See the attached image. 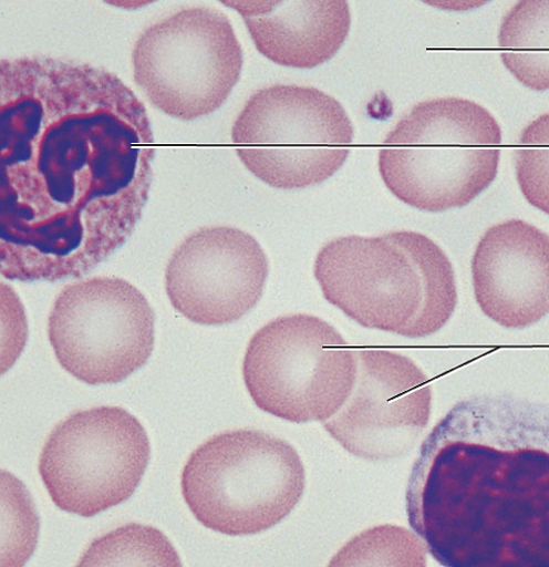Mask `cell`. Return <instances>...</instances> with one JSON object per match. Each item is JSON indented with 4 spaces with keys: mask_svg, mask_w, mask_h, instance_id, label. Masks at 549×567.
Instances as JSON below:
<instances>
[{
    "mask_svg": "<svg viewBox=\"0 0 549 567\" xmlns=\"http://www.w3.org/2000/svg\"><path fill=\"white\" fill-rule=\"evenodd\" d=\"M132 59L137 86L157 109L182 121L217 111L244 64L230 21L207 8L183 9L147 29Z\"/></svg>",
    "mask_w": 549,
    "mask_h": 567,
    "instance_id": "ba28073f",
    "label": "cell"
},
{
    "mask_svg": "<svg viewBox=\"0 0 549 567\" xmlns=\"http://www.w3.org/2000/svg\"><path fill=\"white\" fill-rule=\"evenodd\" d=\"M314 275L324 298L346 317L404 338L435 334L458 302L452 261L416 231L333 239L320 250Z\"/></svg>",
    "mask_w": 549,
    "mask_h": 567,
    "instance_id": "3957f363",
    "label": "cell"
},
{
    "mask_svg": "<svg viewBox=\"0 0 549 567\" xmlns=\"http://www.w3.org/2000/svg\"><path fill=\"white\" fill-rule=\"evenodd\" d=\"M154 133L113 73L27 56L0 63V269L81 277L118 249L149 197Z\"/></svg>",
    "mask_w": 549,
    "mask_h": 567,
    "instance_id": "6da1fadb",
    "label": "cell"
},
{
    "mask_svg": "<svg viewBox=\"0 0 549 567\" xmlns=\"http://www.w3.org/2000/svg\"><path fill=\"white\" fill-rule=\"evenodd\" d=\"M356 357L353 390L324 429L354 456L377 462L401 457L427 429L433 400L428 378L394 351L358 349Z\"/></svg>",
    "mask_w": 549,
    "mask_h": 567,
    "instance_id": "8fae6325",
    "label": "cell"
},
{
    "mask_svg": "<svg viewBox=\"0 0 549 567\" xmlns=\"http://www.w3.org/2000/svg\"><path fill=\"white\" fill-rule=\"evenodd\" d=\"M155 313L128 281L93 277L58 297L49 337L64 370L87 384H112L143 368L155 348Z\"/></svg>",
    "mask_w": 549,
    "mask_h": 567,
    "instance_id": "30bf717a",
    "label": "cell"
},
{
    "mask_svg": "<svg viewBox=\"0 0 549 567\" xmlns=\"http://www.w3.org/2000/svg\"><path fill=\"white\" fill-rule=\"evenodd\" d=\"M244 19L257 50L282 66L311 70L333 59L351 28L344 0L222 2Z\"/></svg>",
    "mask_w": 549,
    "mask_h": 567,
    "instance_id": "5bb4252c",
    "label": "cell"
},
{
    "mask_svg": "<svg viewBox=\"0 0 549 567\" xmlns=\"http://www.w3.org/2000/svg\"><path fill=\"white\" fill-rule=\"evenodd\" d=\"M406 513L444 566L548 567L546 409L506 395L456 404L423 444Z\"/></svg>",
    "mask_w": 549,
    "mask_h": 567,
    "instance_id": "7a4b0ae2",
    "label": "cell"
},
{
    "mask_svg": "<svg viewBox=\"0 0 549 567\" xmlns=\"http://www.w3.org/2000/svg\"><path fill=\"white\" fill-rule=\"evenodd\" d=\"M501 130L481 105L460 97L419 103L383 141L379 168L404 204L442 213L470 204L496 179Z\"/></svg>",
    "mask_w": 549,
    "mask_h": 567,
    "instance_id": "277c9868",
    "label": "cell"
},
{
    "mask_svg": "<svg viewBox=\"0 0 549 567\" xmlns=\"http://www.w3.org/2000/svg\"><path fill=\"white\" fill-rule=\"evenodd\" d=\"M356 372V350L309 315L268 322L251 338L242 364L255 404L297 423L332 417L351 394Z\"/></svg>",
    "mask_w": 549,
    "mask_h": 567,
    "instance_id": "52a82bcc",
    "label": "cell"
},
{
    "mask_svg": "<svg viewBox=\"0 0 549 567\" xmlns=\"http://www.w3.org/2000/svg\"><path fill=\"white\" fill-rule=\"evenodd\" d=\"M427 546L405 528L379 526L345 545L331 566H418L427 563Z\"/></svg>",
    "mask_w": 549,
    "mask_h": 567,
    "instance_id": "e0dca14e",
    "label": "cell"
},
{
    "mask_svg": "<svg viewBox=\"0 0 549 567\" xmlns=\"http://www.w3.org/2000/svg\"><path fill=\"white\" fill-rule=\"evenodd\" d=\"M268 260L258 241L232 227H204L188 236L166 269L173 307L201 326L237 322L260 301Z\"/></svg>",
    "mask_w": 549,
    "mask_h": 567,
    "instance_id": "7c38bea8",
    "label": "cell"
},
{
    "mask_svg": "<svg viewBox=\"0 0 549 567\" xmlns=\"http://www.w3.org/2000/svg\"><path fill=\"white\" fill-rule=\"evenodd\" d=\"M353 137V124L334 97L314 87L283 84L252 94L231 131L246 168L286 190L331 178L345 164Z\"/></svg>",
    "mask_w": 549,
    "mask_h": 567,
    "instance_id": "8992f818",
    "label": "cell"
},
{
    "mask_svg": "<svg viewBox=\"0 0 549 567\" xmlns=\"http://www.w3.org/2000/svg\"><path fill=\"white\" fill-rule=\"evenodd\" d=\"M305 483L292 445L247 430L210 439L191 454L182 476L184 498L197 520L230 536L279 525L302 499Z\"/></svg>",
    "mask_w": 549,
    "mask_h": 567,
    "instance_id": "5b68a950",
    "label": "cell"
},
{
    "mask_svg": "<svg viewBox=\"0 0 549 567\" xmlns=\"http://www.w3.org/2000/svg\"><path fill=\"white\" fill-rule=\"evenodd\" d=\"M475 298L506 329H525L549 310V238L511 219L489 228L473 258Z\"/></svg>",
    "mask_w": 549,
    "mask_h": 567,
    "instance_id": "4fadbf2b",
    "label": "cell"
},
{
    "mask_svg": "<svg viewBox=\"0 0 549 567\" xmlns=\"http://www.w3.org/2000/svg\"><path fill=\"white\" fill-rule=\"evenodd\" d=\"M548 0L520 2L504 19L499 34L501 59L516 79L529 89L549 86Z\"/></svg>",
    "mask_w": 549,
    "mask_h": 567,
    "instance_id": "9a60e30c",
    "label": "cell"
},
{
    "mask_svg": "<svg viewBox=\"0 0 549 567\" xmlns=\"http://www.w3.org/2000/svg\"><path fill=\"white\" fill-rule=\"evenodd\" d=\"M80 566H182L168 537L153 526L128 524L94 539Z\"/></svg>",
    "mask_w": 549,
    "mask_h": 567,
    "instance_id": "2e32d148",
    "label": "cell"
},
{
    "mask_svg": "<svg viewBox=\"0 0 549 567\" xmlns=\"http://www.w3.org/2000/svg\"><path fill=\"white\" fill-rule=\"evenodd\" d=\"M144 425L118 406L76 411L60 422L40 456L39 471L62 511L93 517L127 501L151 462Z\"/></svg>",
    "mask_w": 549,
    "mask_h": 567,
    "instance_id": "9c48e42d",
    "label": "cell"
}]
</instances>
